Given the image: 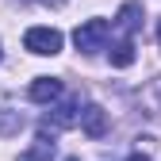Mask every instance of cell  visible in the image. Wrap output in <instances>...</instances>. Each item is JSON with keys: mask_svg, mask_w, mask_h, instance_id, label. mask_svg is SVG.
Here are the masks:
<instances>
[{"mask_svg": "<svg viewBox=\"0 0 161 161\" xmlns=\"http://www.w3.org/2000/svg\"><path fill=\"white\" fill-rule=\"evenodd\" d=\"M111 38V23L108 19H88V23H80L73 31V42L80 54H96V50H104V42Z\"/></svg>", "mask_w": 161, "mask_h": 161, "instance_id": "1", "label": "cell"}, {"mask_svg": "<svg viewBox=\"0 0 161 161\" xmlns=\"http://www.w3.org/2000/svg\"><path fill=\"white\" fill-rule=\"evenodd\" d=\"M23 46L31 54H42V58H54L58 50H62V31H54V27H31L23 35Z\"/></svg>", "mask_w": 161, "mask_h": 161, "instance_id": "2", "label": "cell"}, {"mask_svg": "<svg viewBox=\"0 0 161 161\" xmlns=\"http://www.w3.org/2000/svg\"><path fill=\"white\" fill-rule=\"evenodd\" d=\"M77 123H80V130H85L88 138H104L108 134V111L100 108V104H88L85 111L77 115Z\"/></svg>", "mask_w": 161, "mask_h": 161, "instance_id": "3", "label": "cell"}, {"mask_svg": "<svg viewBox=\"0 0 161 161\" xmlns=\"http://www.w3.org/2000/svg\"><path fill=\"white\" fill-rule=\"evenodd\" d=\"M115 27L123 35H134L142 27V4H138V0H127V4L119 8V15H115Z\"/></svg>", "mask_w": 161, "mask_h": 161, "instance_id": "4", "label": "cell"}, {"mask_svg": "<svg viewBox=\"0 0 161 161\" xmlns=\"http://www.w3.org/2000/svg\"><path fill=\"white\" fill-rule=\"evenodd\" d=\"M54 150H58V142H54V134H38L35 142H31V150H23L19 153V161H50L54 157Z\"/></svg>", "mask_w": 161, "mask_h": 161, "instance_id": "5", "label": "cell"}, {"mask_svg": "<svg viewBox=\"0 0 161 161\" xmlns=\"http://www.w3.org/2000/svg\"><path fill=\"white\" fill-rule=\"evenodd\" d=\"M58 96H62V80L58 77H35V85H31V100L35 104H50Z\"/></svg>", "mask_w": 161, "mask_h": 161, "instance_id": "6", "label": "cell"}, {"mask_svg": "<svg viewBox=\"0 0 161 161\" xmlns=\"http://www.w3.org/2000/svg\"><path fill=\"white\" fill-rule=\"evenodd\" d=\"M77 115H80V104H77V100H65L62 108L46 111V127H73Z\"/></svg>", "mask_w": 161, "mask_h": 161, "instance_id": "7", "label": "cell"}, {"mask_svg": "<svg viewBox=\"0 0 161 161\" xmlns=\"http://www.w3.org/2000/svg\"><path fill=\"white\" fill-rule=\"evenodd\" d=\"M108 54H111V65H115V69H127V65L134 62V42H130V38H123V42H115Z\"/></svg>", "mask_w": 161, "mask_h": 161, "instance_id": "8", "label": "cell"}, {"mask_svg": "<svg viewBox=\"0 0 161 161\" xmlns=\"http://www.w3.org/2000/svg\"><path fill=\"white\" fill-rule=\"evenodd\" d=\"M19 127H23L19 111H0V134H19Z\"/></svg>", "mask_w": 161, "mask_h": 161, "instance_id": "9", "label": "cell"}, {"mask_svg": "<svg viewBox=\"0 0 161 161\" xmlns=\"http://www.w3.org/2000/svg\"><path fill=\"white\" fill-rule=\"evenodd\" d=\"M38 4H50V8H62L65 0H38Z\"/></svg>", "mask_w": 161, "mask_h": 161, "instance_id": "10", "label": "cell"}, {"mask_svg": "<svg viewBox=\"0 0 161 161\" xmlns=\"http://www.w3.org/2000/svg\"><path fill=\"white\" fill-rule=\"evenodd\" d=\"M127 161H146V157H142V153H130V157H127Z\"/></svg>", "mask_w": 161, "mask_h": 161, "instance_id": "11", "label": "cell"}, {"mask_svg": "<svg viewBox=\"0 0 161 161\" xmlns=\"http://www.w3.org/2000/svg\"><path fill=\"white\" fill-rule=\"evenodd\" d=\"M157 42H161V23H157Z\"/></svg>", "mask_w": 161, "mask_h": 161, "instance_id": "12", "label": "cell"}]
</instances>
